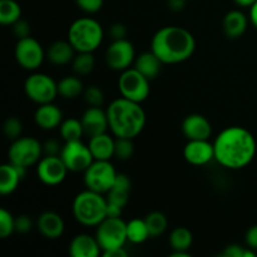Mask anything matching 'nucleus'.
Instances as JSON below:
<instances>
[{
    "label": "nucleus",
    "instance_id": "1",
    "mask_svg": "<svg viewBox=\"0 0 257 257\" xmlns=\"http://www.w3.org/2000/svg\"><path fill=\"white\" fill-rule=\"evenodd\" d=\"M215 160L228 170H241L252 162L256 155V140L243 127L232 125L218 133L213 141Z\"/></svg>",
    "mask_w": 257,
    "mask_h": 257
},
{
    "label": "nucleus",
    "instance_id": "2",
    "mask_svg": "<svg viewBox=\"0 0 257 257\" xmlns=\"http://www.w3.org/2000/svg\"><path fill=\"white\" fill-rule=\"evenodd\" d=\"M196 40L192 33L177 25L161 28L153 35L151 50L163 64H178L193 55Z\"/></svg>",
    "mask_w": 257,
    "mask_h": 257
},
{
    "label": "nucleus",
    "instance_id": "3",
    "mask_svg": "<svg viewBox=\"0 0 257 257\" xmlns=\"http://www.w3.org/2000/svg\"><path fill=\"white\" fill-rule=\"evenodd\" d=\"M109 130L115 138H136L146 125V112L141 103L127 98H117L107 109Z\"/></svg>",
    "mask_w": 257,
    "mask_h": 257
},
{
    "label": "nucleus",
    "instance_id": "4",
    "mask_svg": "<svg viewBox=\"0 0 257 257\" xmlns=\"http://www.w3.org/2000/svg\"><path fill=\"white\" fill-rule=\"evenodd\" d=\"M107 197L103 193L85 190L78 193L73 200V216L80 225L97 227L107 217Z\"/></svg>",
    "mask_w": 257,
    "mask_h": 257
},
{
    "label": "nucleus",
    "instance_id": "5",
    "mask_svg": "<svg viewBox=\"0 0 257 257\" xmlns=\"http://www.w3.org/2000/svg\"><path fill=\"white\" fill-rule=\"evenodd\" d=\"M104 32L99 23L93 18H79L70 24L68 40L77 53H93L100 47Z\"/></svg>",
    "mask_w": 257,
    "mask_h": 257
},
{
    "label": "nucleus",
    "instance_id": "6",
    "mask_svg": "<svg viewBox=\"0 0 257 257\" xmlns=\"http://www.w3.org/2000/svg\"><path fill=\"white\" fill-rule=\"evenodd\" d=\"M102 253L105 251L124 247L127 237V222L120 217H105L97 226L95 232Z\"/></svg>",
    "mask_w": 257,
    "mask_h": 257
},
{
    "label": "nucleus",
    "instance_id": "7",
    "mask_svg": "<svg viewBox=\"0 0 257 257\" xmlns=\"http://www.w3.org/2000/svg\"><path fill=\"white\" fill-rule=\"evenodd\" d=\"M43 155V145L34 137H19L12 141L8 151L10 163L27 168L37 165Z\"/></svg>",
    "mask_w": 257,
    "mask_h": 257
},
{
    "label": "nucleus",
    "instance_id": "8",
    "mask_svg": "<svg viewBox=\"0 0 257 257\" xmlns=\"http://www.w3.org/2000/svg\"><path fill=\"white\" fill-rule=\"evenodd\" d=\"M150 82L151 80L135 67L123 70L118 79L120 97L137 103L145 102L151 92Z\"/></svg>",
    "mask_w": 257,
    "mask_h": 257
},
{
    "label": "nucleus",
    "instance_id": "9",
    "mask_svg": "<svg viewBox=\"0 0 257 257\" xmlns=\"http://www.w3.org/2000/svg\"><path fill=\"white\" fill-rule=\"evenodd\" d=\"M24 92L38 105L52 103L57 98L58 83L45 73H33L25 79Z\"/></svg>",
    "mask_w": 257,
    "mask_h": 257
},
{
    "label": "nucleus",
    "instance_id": "10",
    "mask_svg": "<svg viewBox=\"0 0 257 257\" xmlns=\"http://www.w3.org/2000/svg\"><path fill=\"white\" fill-rule=\"evenodd\" d=\"M117 175L110 161L94 160L84 171V185L88 190L104 195L113 187Z\"/></svg>",
    "mask_w": 257,
    "mask_h": 257
},
{
    "label": "nucleus",
    "instance_id": "11",
    "mask_svg": "<svg viewBox=\"0 0 257 257\" xmlns=\"http://www.w3.org/2000/svg\"><path fill=\"white\" fill-rule=\"evenodd\" d=\"M15 60L25 70H37L47 58L42 44L33 37L18 39L14 50Z\"/></svg>",
    "mask_w": 257,
    "mask_h": 257
},
{
    "label": "nucleus",
    "instance_id": "12",
    "mask_svg": "<svg viewBox=\"0 0 257 257\" xmlns=\"http://www.w3.org/2000/svg\"><path fill=\"white\" fill-rule=\"evenodd\" d=\"M59 156L70 172H84L94 161L89 147L82 140L65 142Z\"/></svg>",
    "mask_w": 257,
    "mask_h": 257
},
{
    "label": "nucleus",
    "instance_id": "13",
    "mask_svg": "<svg viewBox=\"0 0 257 257\" xmlns=\"http://www.w3.org/2000/svg\"><path fill=\"white\" fill-rule=\"evenodd\" d=\"M136 50L132 43L125 39L113 40L105 50V63L108 67L117 72L131 68L136 60Z\"/></svg>",
    "mask_w": 257,
    "mask_h": 257
},
{
    "label": "nucleus",
    "instance_id": "14",
    "mask_svg": "<svg viewBox=\"0 0 257 257\" xmlns=\"http://www.w3.org/2000/svg\"><path fill=\"white\" fill-rule=\"evenodd\" d=\"M69 172L60 156H43L37 163V176L47 186H58Z\"/></svg>",
    "mask_w": 257,
    "mask_h": 257
},
{
    "label": "nucleus",
    "instance_id": "15",
    "mask_svg": "<svg viewBox=\"0 0 257 257\" xmlns=\"http://www.w3.org/2000/svg\"><path fill=\"white\" fill-rule=\"evenodd\" d=\"M183 157L192 166H205L215 160L213 143L210 140H191L183 148Z\"/></svg>",
    "mask_w": 257,
    "mask_h": 257
},
{
    "label": "nucleus",
    "instance_id": "16",
    "mask_svg": "<svg viewBox=\"0 0 257 257\" xmlns=\"http://www.w3.org/2000/svg\"><path fill=\"white\" fill-rule=\"evenodd\" d=\"M80 120H82L83 130H84V136L89 138L105 133L109 128L107 110H103L100 107H90L89 105V108L83 113Z\"/></svg>",
    "mask_w": 257,
    "mask_h": 257
},
{
    "label": "nucleus",
    "instance_id": "17",
    "mask_svg": "<svg viewBox=\"0 0 257 257\" xmlns=\"http://www.w3.org/2000/svg\"><path fill=\"white\" fill-rule=\"evenodd\" d=\"M182 132L188 141L210 140L212 135V125L210 120L202 114L193 113L188 114L182 122Z\"/></svg>",
    "mask_w": 257,
    "mask_h": 257
},
{
    "label": "nucleus",
    "instance_id": "18",
    "mask_svg": "<svg viewBox=\"0 0 257 257\" xmlns=\"http://www.w3.org/2000/svg\"><path fill=\"white\" fill-rule=\"evenodd\" d=\"M38 231L48 240H57L64 233L65 223L62 216L53 211H45L37 220Z\"/></svg>",
    "mask_w": 257,
    "mask_h": 257
},
{
    "label": "nucleus",
    "instance_id": "19",
    "mask_svg": "<svg viewBox=\"0 0 257 257\" xmlns=\"http://www.w3.org/2000/svg\"><path fill=\"white\" fill-rule=\"evenodd\" d=\"M35 124L44 131H53L60 127L63 119V112L54 103L40 104L34 113Z\"/></svg>",
    "mask_w": 257,
    "mask_h": 257
},
{
    "label": "nucleus",
    "instance_id": "20",
    "mask_svg": "<svg viewBox=\"0 0 257 257\" xmlns=\"http://www.w3.org/2000/svg\"><path fill=\"white\" fill-rule=\"evenodd\" d=\"M102 252L95 236L79 233L69 243V255L72 257H98Z\"/></svg>",
    "mask_w": 257,
    "mask_h": 257
},
{
    "label": "nucleus",
    "instance_id": "21",
    "mask_svg": "<svg viewBox=\"0 0 257 257\" xmlns=\"http://www.w3.org/2000/svg\"><path fill=\"white\" fill-rule=\"evenodd\" d=\"M114 146L115 140L107 132L90 137L88 142L93 158L97 161H110V158L114 157Z\"/></svg>",
    "mask_w": 257,
    "mask_h": 257
},
{
    "label": "nucleus",
    "instance_id": "22",
    "mask_svg": "<svg viewBox=\"0 0 257 257\" xmlns=\"http://www.w3.org/2000/svg\"><path fill=\"white\" fill-rule=\"evenodd\" d=\"M77 50L74 49L69 40H57L52 43L47 50V59L52 64L62 67L73 62Z\"/></svg>",
    "mask_w": 257,
    "mask_h": 257
},
{
    "label": "nucleus",
    "instance_id": "23",
    "mask_svg": "<svg viewBox=\"0 0 257 257\" xmlns=\"http://www.w3.org/2000/svg\"><path fill=\"white\" fill-rule=\"evenodd\" d=\"M247 17L241 10H231L225 15L222 22L223 32L230 39H237L245 34L247 29Z\"/></svg>",
    "mask_w": 257,
    "mask_h": 257
},
{
    "label": "nucleus",
    "instance_id": "24",
    "mask_svg": "<svg viewBox=\"0 0 257 257\" xmlns=\"http://www.w3.org/2000/svg\"><path fill=\"white\" fill-rule=\"evenodd\" d=\"M162 65L163 63L161 62L160 58L152 50L137 55L135 60L136 69L140 70L150 80L156 79L158 77V74L161 73V69H162Z\"/></svg>",
    "mask_w": 257,
    "mask_h": 257
},
{
    "label": "nucleus",
    "instance_id": "25",
    "mask_svg": "<svg viewBox=\"0 0 257 257\" xmlns=\"http://www.w3.org/2000/svg\"><path fill=\"white\" fill-rule=\"evenodd\" d=\"M22 176L13 163H4L0 167V193L3 196L12 195L19 186Z\"/></svg>",
    "mask_w": 257,
    "mask_h": 257
},
{
    "label": "nucleus",
    "instance_id": "26",
    "mask_svg": "<svg viewBox=\"0 0 257 257\" xmlns=\"http://www.w3.org/2000/svg\"><path fill=\"white\" fill-rule=\"evenodd\" d=\"M84 93V85L80 78L68 75L58 82V94L64 99H75Z\"/></svg>",
    "mask_w": 257,
    "mask_h": 257
},
{
    "label": "nucleus",
    "instance_id": "27",
    "mask_svg": "<svg viewBox=\"0 0 257 257\" xmlns=\"http://www.w3.org/2000/svg\"><path fill=\"white\" fill-rule=\"evenodd\" d=\"M127 237L128 242L135 243V245H141V243L146 242L151 237L146 220L133 218L130 222H127Z\"/></svg>",
    "mask_w": 257,
    "mask_h": 257
},
{
    "label": "nucleus",
    "instance_id": "28",
    "mask_svg": "<svg viewBox=\"0 0 257 257\" xmlns=\"http://www.w3.org/2000/svg\"><path fill=\"white\" fill-rule=\"evenodd\" d=\"M59 132L64 142H72V141H80L84 136L82 120L77 118H68L62 122L59 127Z\"/></svg>",
    "mask_w": 257,
    "mask_h": 257
},
{
    "label": "nucleus",
    "instance_id": "29",
    "mask_svg": "<svg viewBox=\"0 0 257 257\" xmlns=\"http://www.w3.org/2000/svg\"><path fill=\"white\" fill-rule=\"evenodd\" d=\"M192 242L193 235L187 227L173 228L170 235V245L173 251H188Z\"/></svg>",
    "mask_w": 257,
    "mask_h": 257
},
{
    "label": "nucleus",
    "instance_id": "30",
    "mask_svg": "<svg viewBox=\"0 0 257 257\" xmlns=\"http://www.w3.org/2000/svg\"><path fill=\"white\" fill-rule=\"evenodd\" d=\"M22 19V8L15 0H0V23L13 25Z\"/></svg>",
    "mask_w": 257,
    "mask_h": 257
},
{
    "label": "nucleus",
    "instance_id": "31",
    "mask_svg": "<svg viewBox=\"0 0 257 257\" xmlns=\"http://www.w3.org/2000/svg\"><path fill=\"white\" fill-rule=\"evenodd\" d=\"M146 223H147L148 231H150L151 237H158L167 230L168 221L165 213L160 211H153L146 216Z\"/></svg>",
    "mask_w": 257,
    "mask_h": 257
},
{
    "label": "nucleus",
    "instance_id": "32",
    "mask_svg": "<svg viewBox=\"0 0 257 257\" xmlns=\"http://www.w3.org/2000/svg\"><path fill=\"white\" fill-rule=\"evenodd\" d=\"M73 70L78 75H88L94 70L95 58L93 53H77L72 62Z\"/></svg>",
    "mask_w": 257,
    "mask_h": 257
},
{
    "label": "nucleus",
    "instance_id": "33",
    "mask_svg": "<svg viewBox=\"0 0 257 257\" xmlns=\"http://www.w3.org/2000/svg\"><path fill=\"white\" fill-rule=\"evenodd\" d=\"M135 153V145L132 138H115L114 157L119 161H128Z\"/></svg>",
    "mask_w": 257,
    "mask_h": 257
},
{
    "label": "nucleus",
    "instance_id": "34",
    "mask_svg": "<svg viewBox=\"0 0 257 257\" xmlns=\"http://www.w3.org/2000/svg\"><path fill=\"white\" fill-rule=\"evenodd\" d=\"M15 232V217L5 208L0 210V237L8 238Z\"/></svg>",
    "mask_w": 257,
    "mask_h": 257
},
{
    "label": "nucleus",
    "instance_id": "35",
    "mask_svg": "<svg viewBox=\"0 0 257 257\" xmlns=\"http://www.w3.org/2000/svg\"><path fill=\"white\" fill-rule=\"evenodd\" d=\"M4 135L7 136L8 140L15 141L17 138L22 137L23 132V123L19 118L9 117L4 122Z\"/></svg>",
    "mask_w": 257,
    "mask_h": 257
},
{
    "label": "nucleus",
    "instance_id": "36",
    "mask_svg": "<svg viewBox=\"0 0 257 257\" xmlns=\"http://www.w3.org/2000/svg\"><path fill=\"white\" fill-rule=\"evenodd\" d=\"M84 99L90 107H102L104 103V93L98 85H89L84 89Z\"/></svg>",
    "mask_w": 257,
    "mask_h": 257
},
{
    "label": "nucleus",
    "instance_id": "37",
    "mask_svg": "<svg viewBox=\"0 0 257 257\" xmlns=\"http://www.w3.org/2000/svg\"><path fill=\"white\" fill-rule=\"evenodd\" d=\"M130 192L131 191L112 187L107 192V201L109 203H113V205H117L119 207L124 208L128 205V201H130Z\"/></svg>",
    "mask_w": 257,
    "mask_h": 257
},
{
    "label": "nucleus",
    "instance_id": "38",
    "mask_svg": "<svg viewBox=\"0 0 257 257\" xmlns=\"http://www.w3.org/2000/svg\"><path fill=\"white\" fill-rule=\"evenodd\" d=\"M78 8L87 14H95L103 7L104 0H75Z\"/></svg>",
    "mask_w": 257,
    "mask_h": 257
},
{
    "label": "nucleus",
    "instance_id": "39",
    "mask_svg": "<svg viewBox=\"0 0 257 257\" xmlns=\"http://www.w3.org/2000/svg\"><path fill=\"white\" fill-rule=\"evenodd\" d=\"M12 27H13V33H14V35L18 38V39H23V38L30 37L32 27H30V24L27 22V20L19 19L17 23H14Z\"/></svg>",
    "mask_w": 257,
    "mask_h": 257
},
{
    "label": "nucleus",
    "instance_id": "40",
    "mask_svg": "<svg viewBox=\"0 0 257 257\" xmlns=\"http://www.w3.org/2000/svg\"><path fill=\"white\" fill-rule=\"evenodd\" d=\"M33 228V221L28 215H19L15 217V232L28 233Z\"/></svg>",
    "mask_w": 257,
    "mask_h": 257
},
{
    "label": "nucleus",
    "instance_id": "41",
    "mask_svg": "<svg viewBox=\"0 0 257 257\" xmlns=\"http://www.w3.org/2000/svg\"><path fill=\"white\" fill-rule=\"evenodd\" d=\"M127 27L124 24H122V23H114L109 28V35L113 40L125 39L127 38Z\"/></svg>",
    "mask_w": 257,
    "mask_h": 257
},
{
    "label": "nucleus",
    "instance_id": "42",
    "mask_svg": "<svg viewBox=\"0 0 257 257\" xmlns=\"http://www.w3.org/2000/svg\"><path fill=\"white\" fill-rule=\"evenodd\" d=\"M63 146L59 145L57 140H48L43 143V153L44 156H59Z\"/></svg>",
    "mask_w": 257,
    "mask_h": 257
},
{
    "label": "nucleus",
    "instance_id": "43",
    "mask_svg": "<svg viewBox=\"0 0 257 257\" xmlns=\"http://www.w3.org/2000/svg\"><path fill=\"white\" fill-rule=\"evenodd\" d=\"M246 248H243L242 246L236 245V243H232V245H228L227 247L223 250L222 256L226 257H243L245 256Z\"/></svg>",
    "mask_w": 257,
    "mask_h": 257
},
{
    "label": "nucleus",
    "instance_id": "44",
    "mask_svg": "<svg viewBox=\"0 0 257 257\" xmlns=\"http://www.w3.org/2000/svg\"><path fill=\"white\" fill-rule=\"evenodd\" d=\"M245 241L247 247L257 251V225L248 228L245 236Z\"/></svg>",
    "mask_w": 257,
    "mask_h": 257
},
{
    "label": "nucleus",
    "instance_id": "45",
    "mask_svg": "<svg viewBox=\"0 0 257 257\" xmlns=\"http://www.w3.org/2000/svg\"><path fill=\"white\" fill-rule=\"evenodd\" d=\"M113 187H117V188H122V190L125 191H131V187H132V182H131L130 177L124 173H118L117 177H115L114 181V185Z\"/></svg>",
    "mask_w": 257,
    "mask_h": 257
},
{
    "label": "nucleus",
    "instance_id": "46",
    "mask_svg": "<svg viewBox=\"0 0 257 257\" xmlns=\"http://www.w3.org/2000/svg\"><path fill=\"white\" fill-rule=\"evenodd\" d=\"M122 211H123L122 207L108 202L107 217H120V215H122Z\"/></svg>",
    "mask_w": 257,
    "mask_h": 257
},
{
    "label": "nucleus",
    "instance_id": "47",
    "mask_svg": "<svg viewBox=\"0 0 257 257\" xmlns=\"http://www.w3.org/2000/svg\"><path fill=\"white\" fill-rule=\"evenodd\" d=\"M167 5L172 12H181L185 8L186 0H168Z\"/></svg>",
    "mask_w": 257,
    "mask_h": 257
},
{
    "label": "nucleus",
    "instance_id": "48",
    "mask_svg": "<svg viewBox=\"0 0 257 257\" xmlns=\"http://www.w3.org/2000/svg\"><path fill=\"white\" fill-rule=\"evenodd\" d=\"M127 251L124 250V247H119L115 248V250H110V251H105L103 252V256L104 257H127Z\"/></svg>",
    "mask_w": 257,
    "mask_h": 257
},
{
    "label": "nucleus",
    "instance_id": "49",
    "mask_svg": "<svg viewBox=\"0 0 257 257\" xmlns=\"http://www.w3.org/2000/svg\"><path fill=\"white\" fill-rule=\"evenodd\" d=\"M250 20L253 27L257 29V2L250 8Z\"/></svg>",
    "mask_w": 257,
    "mask_h": 257
},
{
    "label": "nucleus",
    "instance_id": "50",
    "mask_svg": "<svg viewBox=\"0 0 257 257\" xmlns=\"http://www.w3.org/2000/svg\"><path fill=\"white\" fill-rule=\"evenodd\" d=\"M235 4H237L241 8H251L257 0H233Z\"/></svg>",
    "mask_w": 257,
    "mask_h": 257
}]
</instances>
